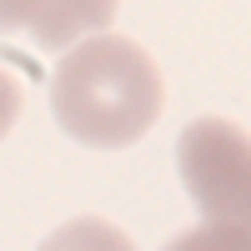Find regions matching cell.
I'll return each mask as SVG.
<instances>
[{
    "mask_svg": "<svg viewBox=\"0 0 251 251\" xmlns=\"http://www.w3.org/2000/svg\"><path fill=\"white\" fill-rule=\"evenodd\" d=\"M176 166L206 221H246L251 206V146L246 131L221 116H201L176 141Z\"/></svg>",
    "mask_w": 251,
    "mask_h": 251,
    "instance_id": "2",
    "label": "cell"
},
{
    "mask_svg": "<svg viewBox=\"0 0 251 251\" xmlns=\"http://www.w3.org/2000/svg\"><path fill=\"white\" fill-rule=\"evenodd\" d=\"M166 80L156 55L131 35H91L50 71V111L86 146H131L161 121Z\"/></svg>",
    "mask_w": 251,
    "mask_h": 251,
    "instance_id": "1",
    "label": "cell"
},
{
    "mask_svg": "<svg viewBox=\"0 0 251 251\" xmlns=\"http://www.w3.org/2000/svg\"><path fill=\"white\" fill-rule=\"evenodd\" d=\"M20 96H25V91H20V80H15L5 66H0V141H5V136H10V126L20 121Z\"/></svg>",
    "mask_w": 251,
    "mask_h": 251,
    "instance_id": "6",
    "label": "cell"
},
{
    "mask_svg": "<svg viewBox=\"0 0 251 251\" xmlns=\"http://www.w3.org/2000/svg\"><path fill=\"white\" fill-rule=\"evenodd\" d=\"M35 251H136V241L126 236L121 226L100 221V216H75L66 226H55Z\"/></svg>",
    "mask_w": 251,
    "mask_h": 251,
    "instance_id": "4",
    "label": "cell"
},
{
    "mask_svg": "<svg viewBox=\"0 0 251 251\" xmlns=\"http://www.w3.org/2000/svg\"><path fill=\"white\" fill-rule=\"evenodd\" d=\"M166 251H251V231L246 221H206V226L181 231Z\"/></svg>",
    "mask_w": 251,
    "mask_h": 251,
    "instance_id": "5",
    "label": "cell"
},
{
    "mask_svg": "<svg viewBox=\"0 0 251 251\" xmlns=\"http://www.w3.org/2000/svg\"><path fill=\"white\" fill-rule=\"evenodd\" d=\"M111 20H116L111 0H96V5H71V0H55V5H0V30L35 35L50 50H71L91 35H106Z\"/></svg>",
    "mask_w": 251,
    "mask_h": 251,
    "instance_id": "3",
    "label": "cell"
}]
</instances>
